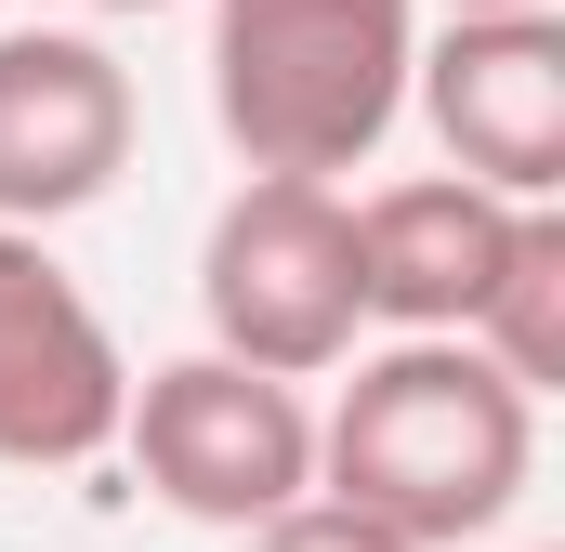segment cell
I'll return each mask as SVG.
<instances>
[{
  "instance_id": "cell-11",
  "label": "cell",
  "mask_w": 565,
  "mask_h": 552,
  "mask_svg": "<svg viewBox=\"0 0 565 552\" xmlns=\"http://www.w3.org/2000/svg\"><path fill=\"white\" fill-rule=\"evenodd\" d=\"M460 13H553V0H447V26H460Z\"/></svg>"
},
{
  "instance_id": "cell-9",
  "label": "cell",
  "mask_w": 565,
  "mask_h": 552,
  "mask_svg": "<svg viewBox=\"0 0 565 552\" xmlns=\"http://www.w3.org/2000/svg\"><path fill=\"white\" fill-rule=\"evenodd\" d=\"M526 408L565 382V211H526L513 224V251H500V276H487V302H473V329H460Z\"/></svg>"
},
{
  "instance_id": "cell-7",
  "label": "cell",
  "mask_w": 565,
  "mask_h": 552,
  "mask_svg": "<svg viewBox=\"0 0 565 552\" xmlns=\"http://www.w3.org/2000/svg\"><path fill=\"white\" fill-rule=\"evenodd\" d=\"M132 66L79 26H0V237H53L132 171Z\"/></svg>"
},
{
  "instance_id": "cell-2",
  "label": "cell",
  "mask_w": 565,
  "mask_h": 552,
  "mask_svg": "<svg viewBox=\"0 0 565 552\" xmlns=\"http://www.w3.org/2000/svg\"><path fill=\"white\" fill-rule=\"evenodd\" d=\"M422 0H211V119L250 184L369 171L408 119Z\"/></svg>"
},
{
  "instance_id": "cell-5",
  "label": "cell",
  "mask_w": 565,
  "mask_h": 552,
  "mask_svg": "<svg viewBox=\"0 0 565 552\" xmlns=\"http://www.w3.org/2000/svg\"><path fill=\"white\" fill-rule=\"evenodd\" d=\"M408 106L434 119L460 184H487L513 211H553L565 198V13H460V26H434L422 66H408Z\"/></svg>"
},
{
  "instance_id": "cell-12",
  "label": "cell",
  "mask_w": 565,
  "mask_h": 552,
  "mask_svg": "<svg viewBox=\"0 0 565 552\" xmlns=\"http://www.w3.org/2000/svg\"><path fill=\"white\" fill-rule=\"evenodd\" d=\"M93 13H158V0H93Z\"/></svg>"
},
{
  "instance_id": "cell-10",
  "label": "cell",
  "mask_w": 565,
  "mask_h": 552,
  "mask_svg": "<svg viewBox=\"0 0 565 552\" xmlns=\"http://www.w3.org/2000/svg\"><path fill=\"white\" fill-rule=\"evenodd\" d=\"M237 552H408V540H382V527H355L342 500H289L277 527H250Z\"/></svg>"
},
{
  "instance_id": "cell-6",
  "label": "cell",
  "mask_w": 565,
  "mask_h": 552,
  "mask_svg": "<svg viewBox=\"0 0 565 552\" xmlns=\"http://www.w3.org/2000/svg\"><path fill=\"white\" fill-rule=\"evenodd\" d=\"M132 355L93 316V289L53 264V237H0V460L13 474H79L119 447Z\"/></svg>"
},
{
  "instance_id": "cell-13",
  "label": "cell",
  "mask_w": 565,
  "mask_h": 552,
  "mask_svg": "<svg viewBox=\"0 0 565 552\" xmlns=\"http://www.w3.org/2000/svg\"><path fill=\"white\" fill-rule=\"evenodd\" d=\"M540 552H553V540H540Z\"/></svg>"
},
{
  "instance_id": "cell-3",
  "label": "cell",
  "mask_w": 565,
  "mask_h": 552,
  "mask_svg": "<svg viewBox=\"0 0 565 552\" xmlns=\"http://www.w3.org/2000/svg\"><path fill=\"white\" fill-rule=\"evenodd\" d=\"M198 316L211 355L264 369V382H316L355 355L369 302H355V198L342 184H237L198 237Z\"/></svg>"
},
{
  "instance_id": "cell-1",
  "label": "cell",
  "mask_w": 565,
  "mask_h": 552,
  "mask_svg": "<svg viewBox=\"0 0 565 552\" xmlns=\"http://www.w3.org/2000/svg\"><path fill=\"white\" fill-rule=\"evenodd\" d=\"M540 474V408L473 355V342H382L316 421V500L408 552L487 540Z\"/></svg>"
},
{
  "instance_id": "cell-8",
  "label": "cell",
  "mask_w": 565,
  "mask_h": 552,
  "mask_svg": "<svg viewBox=\"0 0 565 552\" xmlns=\"http://www.w3.org/2000/svg\"><path fill=\"white\" fill-rule=\"evenodd\" d=\"M513 224H526L513 198H487L460 171H408V184L355 198V302L395 342H460L487 276H500V251H513Z\"/></svg>"
},
{
  "instance_id": "cell-4",
  "label": "cell",
  "mask_w": 565,
  "mask_h": 552,
  "mask_svg": "<svg viewBox=\"0 0 565 552\" xmlns=\"http://www.w3.org/2000/svg\"><path fill=\"white\" fill-rule=\"evenodd\" d=\"M119 447H132V474L184 527H224V540H250L289 500H316V408H302V382H264V369H237L211 342L132 382Z\"/></svg>"
}]
</instances>
